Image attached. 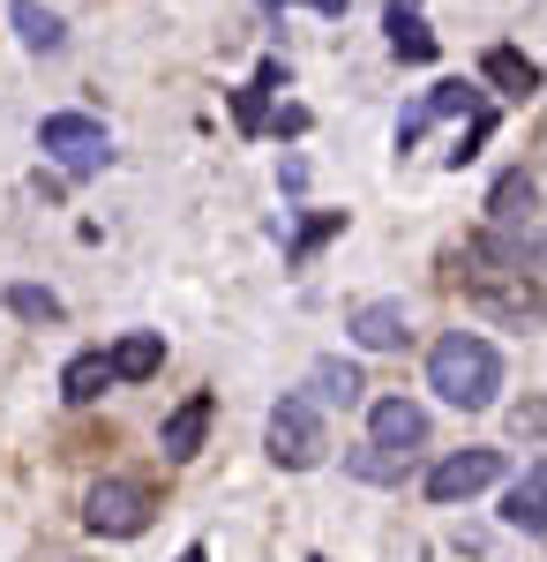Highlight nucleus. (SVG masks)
<instances>
[{
  "label": "nucleus",
  "instance_id": "obj_19",
  "mask_svg": "<svg viewBox=\"0 0 547 562\" xmlns=\"http://www.w3.org/2000/svg\"><path fill=\"white\" fill-rule=\"evenodd\" d=\"M345 465H353L360 480H376V487L405 480V458H398V450H376V442H368V450H345Z\"/></svg>",
  "mask_w": 547,
  "mask_h": 562
},
{
  "label": "nucleus",
  "instance_id": "obj_11",
  "mask_svg": "<svg viewBox=\"0 0 547 562\" xmlns=\"http://www.w3.org/2000/svg\"><path fill=\"white\" fill-rule=\"evenodd\" d=\"M105 360H113V383H150V375L166 368V338H158V330H135V338H121Z\"/></svg>",
  "mask_w": 547,
  "mask_h": 562
},
{
  "label": "nucleus",
  "instance_id": "obj_21",
  "mask_svg": "<svg viewBox=\"0 0 547 562\" xmlns=\"http://www.w3.org/2000/svg\"><path fill=\"white\" fill-rule=\"evenodd\" d=\"M331 233H345V211H323V217H308V225L293 233V248H286V256H293V262H308L315 248H323V240H331Z\"/></svg>",
  "mask_w": 547,
  "mask_h": 562
},
{
  "label": "nucleus",
  "instance_id": "obj_3",
  "mask_svg": "<svg viewBox=\"0 0 547 562\" xmlns=\"http://www.w3.org/2000/svg\"><path fill=\"white\" fill-rule=\"evenodd\" d=\"M323 450H331V435H323L315 397H278L270 405V458L286 473H308V465H323Z\"/></svg>",
  "mask_w": 547,
  "mask_h": 562
},
{
  "label": "nucleus",
  "instance_id": "obj_17",
  "mask_svg": "<svg viewBox=\"0 0 547 562\" xmlns=\"http://www.w3.org/2000/svg\"><path fill=\"white\" fill-rule=\"evenodd\" d=\"M315 390H323V397H331V405H360V368H353V360H315Z\"/></svg>",
  "mask_w": 547,
  "mask_h": 562
},
{
  "label": "nucleus",
  "instance_id": "obj_22",
  "mask_svg": "<svg viewBox=\"0 0 547 562\" xmlns=\"http://www.w3.org/2000/svg\"><path fill=\"white\" fill-rule=\"evenodd\" d=\"M180 562H203V548H188V555H180Z\"/></svg>",
  "mask_w": 547,
  "mask_h": 562
},
{
  "label": "nucleus",
  "instance_id": "obj_4",
  "mask_svg": "<svg viewBox=\"0 0 547 562\" xmlns=\"http://www.w3.org/2000/svg\"><path fill=\"white\" fill-rule=\"evenodd\" d=\"M83 525L105 532V540H135V532L150 525V487H135V480H98L83 495Z\"/></svg>",
  "mask_w": 547,
  "mask_h": 562
},
{
  "label": "nucleus",
  "instance_id": "obj_23",
  "mask_svg": "<svg viewBox=\"0 0 547 562\" xmlns=\"http://www.w3.org/2000/svg\"><path fill=\"white\" fill-rule=\"evenodd\" d=\"M315 562H323V555H315Z\"/></svg>",
  "mask_w": 547,
  "mask_h": 562
},
{
  "label": "nucleus",
  "instance_id": "obj_12",
  "mask_svg": "<svg viewBox=\"0 0 547 562\" xmlns=\"http://www.w3.org/2000/svg\"><path fill=\"white\" fill-rule=\"evenodd\" d=\"M105 390H113V360H105V352H76V360L60 368V397H68V405H98Z\"/></svg>",
  "mask_w": 547,
  "mask_h": 562
},
{
  "label": "nucleus",
  "instance_id": "obj_14",
  "mask_svg": "<svg viewBox=\"0 0 547 562\" xmlns=\"http://www.w3.org/2000/svg\"><path fill=\"white\" fill-rule=\"evenodd\" d=\"M8 23H15V38L31 45V53H60V45H68V23H60L53 8H38V0H15Z\"/></svg>",
  "mask_w": 547,
  "mask_h": 562
},
{
  "label": "nucleus",
  "instance_id": "obj_15",
  "mask_svg": "<svg viewBox=\"0 0 547 562\" xmlns=\"http://www.w3.org/2000/svg\"><path fill=\"white\" fill-rule=\"evenodd\" d=\"M480 76L503 90V98H533V90H540V68H533V60H525L517 45H495V53L480 60Z\"/></svg>",
  "mask_w": 547,
  "mask_h": 562
},
{
  "label": "nucleus",
  "instance_id": "obj_5",
  "mask_svg": "<svg viewBox=\"0 0 547 562\" xmlns=\"http://www.w3.org/2000/svg\"><path fill=\"white\" fill-rule=\"evenodd\" d=\"M495 480H503V450H450L427 473V503H465V495H480Z\"/></svg>",
  "mask_w": 547,
  "mask_h": 562
},
{
  "label": "nucleus",
  "instance_id": "obj_8",
  "mask_svg": "<svg viewBox=\"0 0 547 562\" xmlns=\"http://www.w3.org/2000/svg\"><path fill=\"white\" fill-rule=\"evenodd\" d=\"M472 105H480V90H472V83H435L421 105L398 121V150H413V143L427 135V121H450V113H472Z\"/></svg>",
  "mask_w": 547,
  "mask_h": 562
},
{
  "label": "nucleus",
  "instance_id": "obj_2",
  "mask_svg": "<svg viewBox=\"0 0 547 562\" xmlns=\"http://www.w3.org/2000/svg\"><path fill=\"white\" fill-rule=\"evenodd\" d=\"M38 150L60 166V173L90 180L105 158H113V135H105V121H90V113H45L38 121Z\"/></svg>",
  "mask_w": 547,
  "mask_h": 562
},
{
  "label": "nucleus",
  "instance_id": "obj_13",
  "mask_svg": "<svg viewBox=\"0 0 547 562\" xmlns=\"http://www.w3.org/2000/svg\"><path fill=\"white\" fill-rule=\"evenodd\" d=\"M382 31H390V53H398V60H435V31L421 23L413 0H398V8L382 15Z\"/></svg>",
  "mask_w": 547,
  "mask_h": 562
},
{
  "label": "nucleus",
  "instance_id": "obj_7",
  "mask_svg": "<svg viewBox=\"0 0 547 562\" xmlns=\"http://www.w3.org/2000/svg\"><path fill=\"white\" fill-rule=\"evenodd\" d=\"M353 346H368V352H398L405 338H413V323H405V301H368V307H353Z\"/></svg>",
  "mask_w": 547,
  "mask_h": 562
},
{
  "label": "nucleus",
  "instance_id": "obj_1",
  "mask_svg": "<svg viewBox=\"0 0 547 562\" xmlns=\"http://www.w3.org/2000/svg\"><path fill=\"white\" fill-rule=\"evenodd\" d=\"M427 390L443 405H458V413H480L503 390V352L488 346V338H472V330H450V338H435V352H427Z\"/></svg>",
  "mask_w": 547,
  "mask_h": 562
},
{
  "label": "nucleus",
  "instance_id": "obj_9",
  "mask_svg": "<svg viewBox=\"0 0 547 562\" xmlns=\"http://www.w3.org/2000/svg\"><path fill=\"white\" fill-rule=\"evenodd\" d=\"M211 413H217V397H211V390H196V397H188L180 413H166V435H158V442H166V458H172V465H188V458L203 450V435H211Z\"/></svg>",
  "mask_w": 547,
  "mask_h": 562
},
{
  "label": "nucleus",
  "instance_id": "obj_16",
  "mask_svg": "<svg viewBox=\"0 0 547 562\" xmlns=\"http://www.w3.org/2000/svg\"><path fill=\"white\" fill-rule=\"evenodd\" d=\"M503 518L517 525V532H540V525H547V473H540V465L503 495Z\"/></svg>",
  "mask_w": 547,
  "mask_h": 562
},
{
  "label": "nucleus",
  "instance_id": "obj_6",
  "mask_svg": "<svg viewBox=\"0 0 547 562\" xmlns=\"http://www.w3.org/2000/svg\"><path fill=\"white\" fill-rule=\"evenodd\" d=\"M368 442L376 450H398V458H413L427 442V413L413 405V397H376L368 405Z\"/></svg>",
  "mask_w": 547,
  "mask_h": 562
},
{
  "label": "nucleus",
  "instance_id": "obj_20",
  "mask_svg": "<svg viewBox=\"0 0 547 562\" xmlns=\"http://www.w3.org/2000/svg\"><path fill=\"white\" fill-rule=\"evenodd\" d=\"M8 307H15L23 323H60V315H68L60 293H45V285H8Z\"/></svg>",
  "mask_w": 547,
  "mask_h": 562
},
{
  "label": "nucleus",
  "instance_id": "obj_18",
  "mask_svg": "<svg viewBox=\"0 0 547 562\" xmlns=\"http://www.w3.org/2000/svg\"><path fill=\"white\" fill-rule=\"evenodd\" d=\"M488 135H495V113H488V105H472V121H465V135L443 150V166H450V173H465V166L480 158V143H488Z\"/></svg>",
  "mask_w": 547,
  "mask_h": 562
},
{
  "label": "nucleus",
  "instance_id": "obj_10",
  "mask_svg": "<svg viewBox=\"0 0 547 562\" xmlns=\"http://www.w3.org/2000/svg\"><path fill=\"white\" fill-rule=\"evenodd\" d=\"M533 211H540V180L525 173V166H510V173L488 188V217L517 233V225H533Z\"/></svg>",
  "mask_w": 547,
  "mask_h": 562
}]
</instances>
